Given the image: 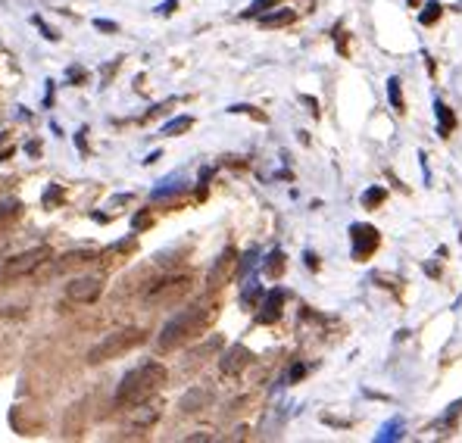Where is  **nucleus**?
I'll use <instances>...</instances> for the list:
<instances>
[{"label":"nucleus","mask_w":462,"mask_h":443,"mask_svg":"<svg viewBox=\"0 0 462 443\" xmlns=\"http://www.w3.org/2000/svg\"><path fill=\"white\" fill-rule=\"evenodd\" d=\"M163 384H166V368H163L160 362H144V366L131 368L119 381V387H116V406L119 409L141 406V403L150 400Z\"/></svg>","instance_id":"1"},{"label":"nucleus","mask_w":462,"mask_h":443,"mask_svg":"<svg viewBox=\"0 0 462 443\" xmlns=\"http://www.w3.org/2000/svg\"><path fill=\"white\" fill-rule=\"evenodd\" d=\"M213 310L209 306H187L175 315L172 322H166V328L160 331V337H156V346H160L163 353L175 350V346H185L191 337H197L203 328L213 322Z\"/></svg>","instance_id":"2"},{"label":"nucleus","mask_w":462,"mask_h":443,"mask_svg":"<svg viewBox=\"0 0 462 443\" xmlns=\"http://www.w3.org/2000/svg\"><path fill=\"white\" fill-rule=\"evenodd\" d=\"M144 340H147V334L141 328L113 331V334H106L97 346H91L88 362H91V366H97V362H109V359H116V356H122V353H128V350H135V346H141Z\"/></svg>","instance_id":"3"},{"label":"nucleus","mask_w":462,"mask_h":443,"mask_svg":"<svg viewBox=\"0 0 462 443\" xmlns=\"http://www.w3.org/2000/svg\"><path fill=\"white\" fill-rule=\"evenodd\" d=\"M47 259H53L50 247H31L26 253H16V256L4 259V263H0V284L19 281V278H26V275L38 272V268H41Z\"/></svg>","instance_id":"4"},{"label":"nucleus","mask_w":462,"mask_h":443,"mask_svg":"<svg viewBox=\"0 0 462 443\" xmlns=\"http://www.w3.org/2000/svg\"><path fill=\"white\" fill-rule=\"evenodd\" d=\"M187 290H191V275H175V278L156 281L144 294V300L147 303H175V300H182Z\"/></svg>","instance_id":"5"},{"label":"nucleus","mask_w":462,"mask_h":443,"mask_svg":"<svg viewBox=\"0 0 462 443\" xmlns=\"http://www.w3.org/2000/svg\"><path fill=\"white\" fill-rule=\"evenodd\" d=\"M104 290V278L100 275H84V278H75L72 284H66V300L72 303H94Z\"/></svg>","instance_id":"6"},{"label":"nucleus","mask_w":462,"mask_h":443,"mask_svg":"<svg viewBox=\"0 0 462 443\" xmlns=\"http://www.w3.org/2000/svg\"><path fill=\"white\" fill-rule=\"evenodd\" d=\"M94 259H100L97 250H72V253H66V256H60L57 263H50V259H47V268H44V272H47V275H62V272H69V268L88 266V263H94Z\"/></svg>","instance_id":"7"},{"label":"nucleus","mask_w":462,"mask_h":443,"mask_svg":"<svg viewBox=\"0 0 462 443\" xmlns=\"http://www.w3.org/2000/svg\"><path fill=\"white\" fill-rule=\"evenodd\" d=\"M234 266H238V253H234V250H225L222 256L216 259V266L209 268V275H207V288H209V290H219L225 281L231 278Z\"/></svg>","instance_id":"8"},{"label":"nucleus","mask_w":462,"mask_h":443,"mask_svg":"<svg viewBox=\"0 0 462 443\" xmlns=\"http://www.w3.org/2000/svg\"><path fill=\"white\" fill-rule=\"evenodd\" d=\"M250 362H253V353L247 350V346H241V344H234L225 350V356L219 359V366H222V375H241Z\"/></svg>","instance_id":"9"},{"label":"nucleus","mask_w":462,"mask_h":443,"mask_svg":"<svg viewBox=\"0 0 462 443\" xmlns=\"http://www.w3.org/2000/svg\"><path fill=\"white\" fill-rule=\"evenodd\" d=\"M378 231L372 225H353V253L356 259H369L375 250H378Z\"/></svg>","instance_id":"10"},{"label":"nucleus","mask_w":462,"mask_h":443,"mask_svg":"<svg viewBox=\"0 0 462 443\" xmlns=\"http://www.w3.org/2000/svg\"><path fill=\"white\" fill-rule=\"evenodd\" d=\"M209 403H213V390H209V387H194V390H187L182 397V412L194 415V412H200V409H207Z\"/></svg>","instance_id":"11"},{"label":"nucleus","mask_w":462,"mask_h":443,"mask_svg":"<svg viewBox=\"0 0 462 443\" xmlns=\"http://www.w3.org/2000/svg\"><path fill=\"white\" fill-rule=\"evenodd\" d=\"M281 306H285V290H272L269 297H265V306H263V312H260V322H278V315H281Z\"/></svg>","instance_id":"12"},{"label":"nucleus","mask_w":462,"mask_h":443,"mask_svg":"<svg viewBox=\"0 0 462 443\" xmlns=\"http://www.w3.org/2000/svg\"><path fill=\"white\" fill-rule=\"evenodd\" d=\"M297 19V13L294 10H278V13H263V19H260V26L263 28H285V26H291V22Z\"/></svg>","instance_id":"13"},{"label":"nucleus","mask_w":462,"mask_h":443,"mask_svg":"<svg viewBox=\"0 0 462 443\" xmlns=\"http://www.w3.org/2000/svg\"><path fill=\"white\" fill-rule=\"evenodd\" d=\"M191 128H194V119L191 116H178V119H172V122L163 125V138H175V134H185Z\"/></svg>","instance_id":"14"},{"label":"nucleus","mask_w":462,"mask_h":443,"mask_svg":"<svg viewBox=\"0 0 462 443\" xmlns=\"http://www.w3.org/2000/svg\"><path fill=\"white\" fill-rule=\"evenodd\" d=\"M437 116H441V134L450 138V131L456 128V116H453L450 106H444V104H437Z\"/></svg>","instance_id":"15"},{"label":"nucleus","mask_w":462,"mask_h":443,"mask_svg":"<svg viewBox=\"0 0 462 443\" xmlns=\"http://www.w3.org/2000/svg\"><path fill=\"white\" fill-rule=\"evenodd\" d=\"M281 272H285V253L275 250L269 256V263H265V275H269V278H281Z\"/></svg>","instance_id":"16"},{"label":"nucleus","mask_w":462,"mask_h":443,"mask_svg":"<svg viewBox=\"0 0 462 443\" xmlns=\"http://www.w3.org/2000/svg\"><path fill=\"white\" fill-rule=\"evenodd\" d=\"M387 94H390V104H394L397 113H406V106H403V94H400V82H397V78H390V82H387Z\"/></svg>","instance_id":"17"},{"label":"nucleus","mask_w":462,"mask_h":443,"mask_svg":"<svg viewBox=\"0 0 462 443\" xmlns=\"http://www.w3.org/2000/svg\"><path fill=\"white\" fill-rule=\"evenodd\" d=\"M19 212H22V207L16 200H4L0 203V225H4V222H13Z\"/></svg>","instance_id":"18"},{"label":"nucleus","mask_w":462,"mask_h":443,"mask_svg":"<svg viewBox=\"0 0 462 443\" xmlns=\"http://www.w3.org/2000/svg\"><path fill=\"white\" fill-rule=\"evenodd\" d=\"M278 4H281V0H253V4H250V10H247L244 16H263V13L275 10Z\"/></svg>","instance_id":"19"},{"label":"nucleus","mask_w":462,"mask_h":443,"mask_svg":"<svg viewBox=\"0 0 462 443\" xmlns=\"http://www.w3.org/2000/svg\"><path fill=\"white\" fill-rule=\"evenodd\" d=\"M219 346H222V337H209L203 346H197V350L191 353V359H203V356H209V353H216Z\"/></svg>","instance_id":"20"},{"label":"nucleus","mask_w":462,"mask_h":443,"mask_svg":"<svg viewBox=\"0 0 462 443\" xmlns=\"http://www.w3.org/2000/svg\"><path fill=\"white\" fill-rule=\"evenodd\" d=\"M153 225V216H150V209H141L135 219H131V231H144V228H150Z\"/></svg>","instance_id":"21"},{"label":"nucleus","mask_w":462,"mask_h":443,"mask_svg":"<svg viewBox=\"0 0 462 443\" xmlns=\"http://www.w3.org/2000/svg\"><path fill=\"white\" fill-rule=\"evenodd\" d=\"M385 197H387V191H385V187H372V191L363 197V203H365V207L372 209V207H378V203L385 200Z\"/></svg>","instance_id":"22"},{"label":"nucleus","mask_w":462,"mask_h":443,"mask_svg":"<svg viewBox=\"0 0 462 443\" xmlns=\"http://www.w3.org/2000/svg\"><path fill=\"white\" fill-rule=\"evenodd\" d=\"M437 19H441V6H437V4H428L425 13H422V26H434Z\"/></svg>","instance_id":"23"},{"label":"nucleus","mask_w":462,"mask_h":443,"mask_svg":"<svg viewBox=\"0 0 462 443\" xmlns=\"http://www.w3.org/2000/svg\"><path fill=\"white\" fill-rule=\"evenodd\" d=\"M60 200H62V191H60V187H50V191L44 194V203H47V207H50V203H60Z\"/></svg>","instance_id":"24"},{"label":"nucleus","mask_w":462,"mask_h":443,"mask_svg":"<svg viewBox=\"0 0 462 443\" xmlns=\"http://www.w3.org/2000/svg\"><path fill=\"white\" fill-rule=\"evenodd\" d=\"M94 26H97V31H119V26H116V22H106V19H97Z\"/></svg>","instance_id":"25"},{"label":"nucleus","mask_w":462,"mask_h":443,"mask_svg":"<svg viewBox=\"0 0 462 443\" xmlns=\"http://www.w3.org/2000/svg\"><path fill=\"white\" fill-rule=\"evenodd\" d=\"M172 10H178V4H175V0H169V4H163V13H172Z\"/></svg>","instance_id":"26"}]
</instances>
